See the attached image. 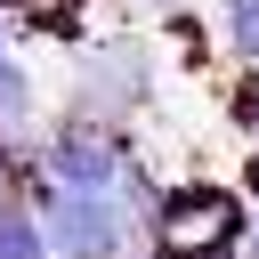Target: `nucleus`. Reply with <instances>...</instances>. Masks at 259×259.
Listing matches in <instances>:
<instances>
[{"label":"nucleus","mask_w":259,"mask_h":259,"mask_svg":"<svg viewBox=\"0 0 259 259\" xmlns=\"http://www.w3.org/2000/svg\"><path fill=\"white\" fill-rule=\"evenodd\" d=\"M146 235H154V259H235L251 243V210L235 186L186 178V186H162Z\"/></svg>","instance_id":"f257e3e1"},{"label":"nucleus","mask_w":259,"mask_h":259,"mask_svg":"<svg viewBox=\"0 0 259 259\" xmlns=\"http://www.w3.org/2000/svg\"><path fill=\"white\" fill-rule=\"evenodd\" d=\"M130 130L121 121H89V113H57L49 138H40V178L65 186V194H113L121 170H130Z\"/></svg>","instance_id":"f03ea898"},{"label":"nucleus","mask_w":259,"mask_h":259,"mask_svg":"<svg viewBox=\"0 0 259 259\" xmlns=\"http://www.w3.org/2000/svg\"><path fill=\"white\" fill-rule=\"evenodd\" d=\"M154 97V49L138 32H105L73 57V113L89 121H130Z\"/></svg>","instance_id":"7ed1b4c3"},{"label":"nucleus","mask_w":259,"mask_h":259,"mask_svg":"<svg viewBox=\"0 0 259 259\" xmlns=\"http://www.w3.org/2000/svg\"><path fill=\"white\" fill-rule=\"evenodd\" d=\"M32 113H40V81L16 49H0V130H32Z\"/></svg>","instance_id":"20e7f679"},{"label":"nucleus","mask_w":259,"mask_h":259,"mask_svg":"<svg viewBox=\"0 0 259 259\" xmlns=\"http://www.w3.org/2000/svg\"><path fill=\"white\" fill-rule=\"evenodd\" d=\"M227 49H235V65H259V0L227 8Z\"/></svg>","instance_id":"39448f33"},{"label":"nucleus","mask_w":259,"mask_h":259,"mask_svg":"<svg viewBox=\"0 0 259 259\" xmlns=\"http://www.w3.org/2000/svg\"><path fill=\"white\" fill-rule=\"evenodd\" d=\"M170 8H186V0H154V16H170Z\"/></svg>","instance_id":"423d86ee"},{"label":"nucleus","mask_w":259,"mask_h":259,"mask_svg":"<svg viewBox=\"0 0 259 259\" xmlns=\"http://www.w3.org/2000/svg\"><path fill=\"white\" fill-rule=\"evenodd\" d=\"M251 251H259V210H251Z\"/></svg>","instance_id":"0eeeda50"},{"label":"nucleus","mask_w":259,"mask_h":259,"mask_svg":"<svg viewBox=\"0 0 259 259\" xmlns=\"http://www.w3.org/2000/svg\"><path fill=\"white\" fill-rule=\"evenodd\" d=\"M227 8H235V0H227Z\"/></svg>","instance_id":"6e6552de"}]
</instances>
